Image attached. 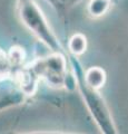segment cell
I'll return each mask as SVG.
<instances>
[{
    "label": "cell",
    "mask_w": 128,
    "mask_h": 134,
    "mask_svg": "<svg viewBox=\"0 0 128 134\" xmlns=\"http://www.w3.org/2000/svg\"><path fill=\"white\" fill-rule=\"evenodd\" d=\"M14 79L26 96L35 94L39 81H45L53 88L72 90L76 87L75 77L68 72L64 53H52L49 56L38 58L31 64L19 68Z\"/></svg>",
    "instance_id": "obj_1"
},
{
    "label": "cell",
    "mask_w": 128,
    "mask_h": 134,
    "mask_svg": "<svg viewBox=\"0 0 128 134\" xmlns=\"http://www.w3.org/2000/svg\"><path fill=\"white\" fill-rule=\"evenodd\" d=\"M68 60L72 68L76 86L79 91L88 111L90 112L93 119L95 120V123H96L98 129L100 130V132L106 134L117 133V127L115 125L111 113L108 106H107L104 97L99 93V90H95L93 87L88 86L87 83L85 82V69L82 67L81 63L78 60V56L69 54Z\"/></svg>",
    "instance_id": "obj_2"
},
{
    "label": "cell",
    "mask_w": 128,
    "mask_h": 134,
    "mask_svg": "<svg viewBox=\"0 0 128 134\" xmlns=\"http://www.w3.org/2000/svg\"><path fill=\"white\" fill-rule=\"evenodd\" d=\"M18 11L22 24L46 47L52 53H64L57 36L34 0H18Z\"/></svg>",
    "instance_id": "obj_3"
},
{
    "label": "cell",
    "mask_w": 128,
    "mask_h": 134,
    "mask_svg": "<svg viewBox=\"0 0 128 134\" xmlns=\"http://www.w3.org/2000/svg\"><path fill=\"white\" fill-rule=\"evenodd\" d=\"M85 82L87 85L95 90H100L106 83V73L105 70L98 66L89 67L85 69Z\"/></svg>",
    "instance_id": "obj_4"
},
{
    "label": "cell",
    "mask_w": 128,
    "mask_h": 134,
    "mask_svg": "<svg viewBox=\"0 0 128 134\" xmlns=\"http://www.w3.org/2000/svg\"><path fill=\"white\" fill-rule=\"evenodd\" d=\"M17 72L18 68L12 64L9 54H6L0 49V82L7 78H14Z\"/></svg>",
    "instance_id": "obj_5"
},
{
    "label": "cell",
    "mask_w": 128,
    "mask_h": 134,
    "mask_svg": "<svg viewBox=\"0 0 128 134\" xmlns=\"http://www.w3.org/2000/svg\"><path fill=\"white\" fill-rule=\"evenodd\" d=\"M87 49V39L82 34L78 32L74 35L68 41V50L69 54L75 56L82 55Z\"/></svg>",
    "instance_id": "obj_6"
},
{
    "label": "cell",
    "mask_w": 128,
    "mask_h": 134,
    "mask_svg": "<svg viewBox=\"0 0 128 134\" xmlns=\"http://www.w3.org/2000/svg\"><path fill=\"white\" fill-rule=\"evenodd\" d=\"M111 7V0H90L87 6L88 14L94 17L98 18L106 15L109 11Z\"/></svg>",
    "instance_id": "obj_7"
},
{
    "label": "cell",
    "mask_w": 128,
    "mask_h": 134,
    "mask_svg": "<svg viewBox=\"0 0 128 134\" xmlns=\"http://www.w3.org/2000/svg\"><path fill=\"white\" fill-rule=\"evenodd\" d=\"M47 1L56 10L60 18L66 19L69 10L74 6H76L78 2H80L81 0H47Z\"/></svg>",
    "instance_id": "obj_8"
}]
</instances>
